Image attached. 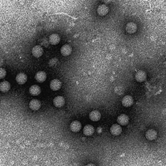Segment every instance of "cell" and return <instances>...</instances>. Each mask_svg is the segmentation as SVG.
I'll list each match as a JSON object with an SVG mask.
<instances>
[{"mask_svg": "<svg viewBox=\"0 0 166 166\" xmlns=\"http://www.w3.org/2000/svg\"><path fill=\"white\" fill-rule=\"evenodd\" d=\"M53 102L55 106L57 108H61L64 105L65 99L62 96H57L56 97L54 98Z\"/></svg>", "mask_w": 166, "mask_h": 166, "instance_id": "obj_4", "label": "cell"}, {"mask_svg": "<svg viewBox=\"0 0 166 166\" xmlns=\"http://www.w3.org/2000/svg\"><path fill=\"white\" fill-rule=\"evenodd\" d=\"M11 88V84L7 81L0 83V91L2 92H7Z\"/></svg>", "mask_w": 166, "mask_h": 166, "instance_id": "obj_20", "label": "cell"}, {"mask_svg": "<svg viewBox=\"0 0 166 166\" xmlns=\"http://www.w3.org/2000/svg\"><path fill=\"white\" fill-rule=\"evenodd\" d=\"M110 132L113 136H118L122 132V129L121 126L118 124H113L110 127Z\"/></svg>", "mask_w": 166, "mask_h": 166, "instance_id": "obj_7", "label": "cell"}, {"mask_svg": "<svg viewBox=\"0 0 166 166\" xmlns=\"http://www.w3.org/2000/svg\"><path fill=\"white\" fill-rule=\"evenodd\" d=\"M60 41V37L58 34H52L49 37V43L51 45H57Z\"/></svg>", "mask_w": 166, "mask_h": 166, "instance_id": "obj_10", "label": "cell"}, {"mask_svg": "<svg viewBox=\"0 0 166 166\" xmlns=\"http://www.w3.org/2000/svg\"><path fill=\"white\" fill-rule=\"evenodd\" d=\"M16 81L19 84H24L27 81V75L25 74L24 73H20L16 77Z\"/></svg>", "mask_w": 166, "mask_h": 166, "instance_id": "obj_9", "label": "cell"}, {"mask_svg": "<svg viewBox=\"0 0 166 166\" xmlns=\"http://www.w3.org/2000/svg\"><path fill=\"white\" fill-rule=\"evenodd\" d=\"M81 127H82V125L78 121H74L69 125L70 130L74 132H78L81 129Z\"/></svg>", "mask_w": 166, "mask_h": 166, "instance_id": "obj_11", "label": "cell"}, {"mask_svg": "<svg viewBox=\"0 0 166 166\" xmlns=\"http://www.w3.org/2000/svg\"><path fill=\"white\" fill-rule=\"evenodd\" d=\"M7 72L5 71V69L3 68H0V79H2L6 76Z\"/></svg>", "mask_w": 166, "mask_h": 166, "instance_id": "obj_23", "label": "cell"}, {"mask_svg": "<svg viewBox=\"0 0 166 166\" xmlns=\"http://www.w3.org/2000/svg\"><path fill=\"white\" fill-rule=\"evenodd\" d=\"M94 127L90 125H87L84 127L83 133L86 136H92L94 133Z\"/></svg>", "mask_w": 166, "mask_h": 166, "instance_id": "obj_19", "label": "cell"}, {"mask_svg": "<svg viewBox=\"0 0 166 166\" xmlns=\"http://www.w3.org/2000/svg\"><path fill=\"white\" fill-rule=\"evenodd\" d=\"M29 93L32 95L37 96L41 93V88L38 85H33L30 87Z\"/></svg>", "mask_w": 166, "mask_h": 166, "instance_id": "obj_18", "label": "cell"}, {"mask_svg": "<svg viewBox=\"0 0 166 166\" xmlns=\"http://www.w3.org/2000/svg\"><path fill=\"white\" fill-rule=\"evenodd\" d=\"M29 106L30 109L33 110V111H36V110H39L40 107H41V103L38 99H32L29 102Z\"/></svg>", "mask_w": 166, "mask_h": 166, "instance_id": "obj_3", "label": "cell"}, {"mask_svg": "<svg viewBox=\"0 0 166 166\" xmlns=\"http://www.w3.org/2000/svg\"><path fill=\"white\" fill-rule=\"evenodd\" d=\"M117 121L119 125H123V126H125V125H126L129 123V118L127 115L121 114L118 117Z\"/></svg>", "mask_w": 166, "mask_h": 166, "instance_id": "obj_12", "label": "cell"}, {"mask_svg": "<svg viewBox=\"0 0 166 166\" xmlns=\"http://www.w3.org/2000/svg\"><path fill=\"white\" fill-rule=\"evenodd\" d=\"M58 63H59V60L57 59H53L49 60V66L50 67H54L55 66H57Z\"/></svg>", "mask_w": 166, "mask_h": 166, "instance_id": "obj_22", "label": "cell"}, {"mask_svg": "<svg viewBox=\"0 0 166 166\" xmlns=\"http://www.w3.org/2000/svg\"><path fill=\"white\" fill-rule=\"evenodd\" d=\"M125 29L128 33L132 34L134 33L137 31V25L134 22H129L126 25V27H125Z\"/></svg>", "mask_w": 166, "mask_h": 166, "instance_id": "obj_14", "label": "cell"}, {"mask_svg": "<svg viewBox=\"0 0 166 166\" xmlns=\"http://www.w3.org/2000/svg\"><path fill=\"white\" fill-rule=\"evenodd\" d=\"M114 91L116 92V94H118V95H122V94H123V93H124V92H125V89H124L123 87L119 86L116 87Z\"/></svg>", "mask_w": 166, "mask_h": 166, "instance_id": "obj_21", "label": "cell"}, {"mask_svg": "<svg viewBox=\"0 0 166 166\" xmlns=\"http://www.w3.org/2000/svg\"><path fill=\"white\" fill-rule=\"evenodd\" d=\"M31 52H32V55H33L34 57L39 58L42 56V55L43 53V50L40 46H35L32 48Z\"/></svg>", "mask_w": 166, "mask_h": 166, "instance_id": "obj_1", "label": "cell"}, {"mask_svg": "<svg viewBox=\"0 0 166 166\" xmlns=\"http://www.w3.org/2000/svg\"><path fill=\"white\" fill-rule=\"evenodd\" d=\"M136 80L139 83H143L146 80L147 74L144 71H139L135 75Z\"/></svg>", "mask_w": 166, "mask_h": 166, "instance_id": "obj_8", "label": "cell"}, {"mask_svg": "<svg viewBox=\"0 0 166 166\" xmlns=\"http://www.w3.org/2000/svg\"><path fill=\"white\" fill-rule=\"evenodd\" d=\"M145 137L148 140H154L157 137V132L155 130L149 129L145 133Z\"/></svg>", "mask_w": 166, "mask_h": 166, "instance_id": "obj_17", "label": "cell"}, {"mask_svg": "<svg viewBox=\"0 0 166 166\" xmlns=\"http://www.w3.org/2000/svg\"><path fill=\"white\" fill-rule=\"evenodd\" d=\"M101 114L97 110H93L89 114V118L93 121H98L101 119Z\"/></svg>", "mask_w": 166, "mask_h": 166, "instance_id": "obj_16", "label": "cell"}, {"mask_svg": "<svg viewBox=\"0 0 166 166\" xmlns=\"http://www.w3.org/2000/svg\"><path fill=\"white\" fill-rule=\"evenodd\" d=\"M109 8L106 5H100L98 7L97 10V14L101 16L106 15L108 13H109Z\"/></svg>", "mask_w": 166, "mask_h": 166, "instance_id": "obj_13", "label": "cell"}, {"mask_svg": "<svg viewBox=\"0 0 166 166\" xmlns=\"http://www.w3.org/2000/svg\"><path fill=\"white\" fill-rule=\"evenodd\" d=\"M61 86H62V83L59 79L55 78L53 79L50 83V88L53 90V91H57L60 89Z\"/></svg>", "mask_w": 166, "mask_h": 166, "instance_id": "obj_5", "label": "cell"}, {"mask_svg": "<svg viewBox=\"0 0 166 166\" xmlns=\"http://www.w3.org/2000/svg\"><path fill=\"white\" fill-rule=\"evenodd\" d=\"M134 103V99L130 95H125V97L122 99L121 104L122 105L125 107H129L132 106Z\"/></svg>", "mask_w": 166, "mask_h": 166, "instance_id": "obj_2", "label": "cell"}, {"mask_svg": "<svg viewBox=\"0 0 166 166\" xmlns=\"http://www.w3.org/2000/svg\"><path fill=\"white\" fill-rule=\"evenodd\" d=\"M35 79L39 83H43L46 80V78H47V75L43 71H40L39 72H37L35 75Z\"/></svg>", "mask_w": 166, "mask_h": 166, "instance_id": "obj_15", "label": "cell"}, {"mask_svg": "<svg viewBox=\"0 0 166 166\" xmlns=\"http://www.w3.org/2000/svg\"><path fill=\"white\" fill-rule=\"evenodd\" d=\"M72 52V48L71 46L69 44H65L62 46V48L60 49V53L64 57L69 56V55H71Z\"/></svg>", "mask_w": 166, "mask_h": 166, "instance_id": "obj_6", "label": "cell"}, {"mask_svg": "<svg viewBox=\"0 0 166 166\" xmlns=\"http://www.w3.org/2000/svg\"><path fill=\"white\" fill-rule=\"evenodd\" d=\"M86 166H95L94 164H89L88 165H86Z\"/></svg>", "mask_w": 166, "mask_h": 166, "instance_id": "obj_24", "label": "cell"}]
</instances>
